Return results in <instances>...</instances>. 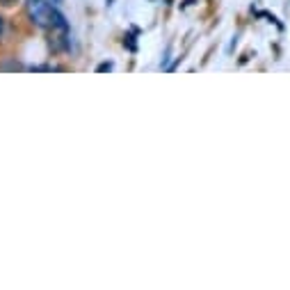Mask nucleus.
Instances as JSON below:
<instances>
[{
  "instance_id": "20e7f679",
  "label": "nucleus",
  "mask_w": 290,
  "mask_h": 290,
  "mask_svg": "<svg viewBox=\"0 0 290 290\" xmlns=\"http://www.w3.org/2000/svg\"><path fill=\"white\" fill-rule=\"evenodd\" d=\"M50 2H53V5H59V2H62V0H50Z\"/></svg>"
},
{
  "instance_id": "f03ea898",
  "label": "nucleus",
  "mask_w": 290,
  "mask_h": 290,
  "mask_svg": "<svg viewBox=\"0 0 290 290\" xmlns=\"http://www.w3.org/2000/svg\"><path fill=\"white\" fill-rule=\"evenodd\" d=\"M108 69H112V64H110V62H108V64H101V66H98V71H108Z\"/></svg>"
},
{
  "instance_id": "7ed1b4c3",
  "label": "nucleus",
  "mask_w": 290,
  "mask_h": 290,
  "mask_svg": "<svg viewBox=\"0 0 290 290\" xmlns=\"http://www.w3.org/2000/svg\"><path fill=\"white\" fill-rule=\"evenodd\" d=\"M2 32H5V21H2V16H0V37H2Z\"/></svg>"
},
{
  "instance_id": "f257e3e1",
  "label": "nucleus",
  "mask_w": 290,
  "mask_h": 290,
  "mask_svg": "<svg viewBox=\"0 0 290 290\" xmlns=\"http://www.w3.org/2000/svg\"><path fill=\"white\" fill-rule=\"evenodd\" d=\"M27 16L32 18V23L43 30H69L66 27V18L57 11V7L50 0H27Z\"/></svg>"
}]
</instances>
